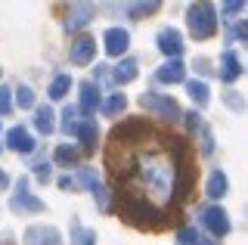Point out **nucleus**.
<instances>
[{
    "mask_svg": "<svg viewBox=\"0 0 248 245\" xmlns=\"http://www.w3.org/2000/svg\"><path fill=\"white\" fill-rule=\"evenodd\" d=\"M189 31H192V37H199V41H205V37H211L217 31V16H214L211 3L189 6Z\"/></svg>",
    "mask_w": 248,
    "mask_h": 245,
    "instance_id": "nucleus-1",
    "label": "nucleus"
},
{
    "mask_svg": "<svg viewBox=\"0 0 248 245\" xmlns=\"http://www.w3.org/2000/svg\"><path fill=\"white\" fill-rule=\"evenodd\" d=\"M140 103H143V109H155L161 118H168V121H177V118H180V106H177L174 99H168V96L143 93V96H140Z\"/></svg>",
    "mask_w": 248,
    "mask_h": 245,
    "instance_id": "nucleus-2",
    "label": "nucleus"
},
{
    "mask_svg": "<svg viewBox=\"0 0 248 245\" xmlns=\"http://www.w3.org/2000/svg\"><path fill=\"white\" fill-rule=\"evenodd\" d=\"M202 227L211 230V236H227L230 233V220L223 208H205L202 211Z\"/></svg>",
    "mask_w": 248,
    "mask_h": 245,
    "instance_id": "nucleus-3",
    "label": "nucleus"
},
{
    "mask_svg": "<svg viewBox=\"0 0 248 245\" xmlns=\"http://www.w3.org/2000/svg\"><path fill=\"white\" fill-rule=\"evenodd\" d=\"M68 56H72L75 65L93 62V56H96V41H93V37H78V41L72 44V50H68Z\"/></svg>",
    "mask_w": 248,
    "mask_h": 245,
    "instance_id": "nucleus-4",
    "label": "nucleus"
},
{
    "mask_svg": "<svg viewBox=\"0 0 248 245\" xmlns=\"http://www.w3.org/2000/svg\"><path fill=\"white\" fill-rule=\"evenodd\" d=\"M103 41H106V53L108 56H121L124 50H127V31L124 28H108V31L103 34Z\"/></svg>",
    "mask_w": 248,
    "mask_h": 245,
    "instance_id": "nucleus-5",
    "label": "nucleus"
},
{
    "mask_svg": "<svg viewBox=\"0 0 248 245\" xmlns=\"http://www.w3.org/2000/svg\"><path fill=\"white\" fill-rule=\"evenodd\" d=\"M25 245H62L53 227H31L25 233Z\"/></svg>",
    "mask_w": 248,
    "mask_h": 245,
    "instance_id": "nucleus-6",
    "label": "nucleus"
},
{
    "mask_svg": "<svg viewBox=\"0 0 248 245\" xmlns=\"http://www.w3.org/2000/svg\"><path fill=\"white\" fill-rule=\"evenodd\" d=\"M25 183H28L25 177L19 180V193L13 196V208L16 211H44V202H41V199H34V196L25 193Z\"/></svg>",
    "mask_w": 248,
    "mask_h": 245,
    "instance_id": "nucleus-7",
    "label": "nucleus"
},
{
    "mask_svg": "<svg viewBox=\"0 0 248 245\" xmlns=\"http://www.w3.org/2000/svg\"><path fill=\"white\" fill-rule=\"evenodd\" d=\"M158 47L165 56H180L183 53V41H180V31H174V28H165V31L158 34Z\"/></svg>",
    "mask_w": 248,
    "mask_h": 245,
    "instance_id": "nucleus-8",
    "label": "nucleus"
},
{
    "mask_svg": "<svg viewBox=\"0 0 248 245\" xmlns=\"http://www.w3.org/2000/svg\"><path fill=\"white\" fill-rule=\"evenodd\" d=\"M6 143H10V149H16V152L34 149V137H31L25 127H10V131H6Z\"/></svg>",
    "mask_w": 248,
    "mask_h": 245,
    "instance_id": "nucleus-9",
    "label": "nucleus"
},
{
    "mask_svg": "<svg viewBox=\"0 0 248 245\" xmlns=\"http://www.w3.org/2000/svg\"><path fill=\"white\" fill-rule=\"evenodd\" d=\"M155 78H158L161 84H180V81L186 78V68H183V62H180V59H174V62L161 65Z\"/></svg>",
    "mask_w": 248,
    "mask_h": 245,
    "instance_id": "nucleus-10",
    "label": "nucleus"
},
{
    "mask_svg": "<svg viewBox=\"0 0 248 245\" xmlns=\"http://www.w3.org/2000/svg\"><path fill=\"white\" fill-rule=\"evenodd\" d=\"M96 106H99V90H96V84H93V81H84V84H81V112H84V115H93V112H96Z\"/></svg>",
    "mask_w": 248,
    "mask_h": 245,
    "instance_id": "nucleus-11",
    "label": "nucleus"
},
{
    "mask_svg": "<svg viewBox=\"0 0 248 245\" xmlns=\"http://www.w3.org/2000/svg\"><path fill=\"white\" fill-rule=\"evenodd\" d=\"M93 13H96V6H93V3H75L72 13H68V28L87 25V22L93 19Z\"/></svg>",
    "mask_w": 248,
    "mask_h": 245,
    "instance_id": "nucleus-12",
    "label": "nucleus"
},
{
    "mask_svg": "<svg viewBox=\"0 0 248 245\" xmlns=\"http://www.w3.org/2000/svg\"><path fill=\"white\" fill-rule=\"evenodd\" d=\"M220 62H223V72H220V78L223 81H236L239 78V75H242V65H239V56H236V53H232V50H227V53H223V56H220Z\"/></svg>",
    "mask_w": 248,
    "mask_h": 245,
    "instance_id": "nucleus-13",
    "label": "nucleus"
},
{
    "mask_svg": "<svg viewBox=\"0 0 248 245\" xmlns=\"http://www.w3.org/2000/svg\"><path fill=\"white\" fill-rule=\"evenodd\" d=\"M78 112H81V106H68V109L62 112V131H65V134H78V131H81L84 121H78Z\"/></svg>",
    "mask_w": 248,
    "mask_h": 245,
    "instance_id": "nucleus-14",
    "label": "nucleus"
},
{
    "mask_svg": "<svg viewBox=\"0 0 248 245\" xmlns=\"http://www.w3.org/2000/svg\"><path fill=\"white\" fill-rule=\"evenodd\" d=\"M56 115H53L50 106H37V131L41 134H53V127H56Z\"/></svg>",
    "mask_w": 248,
    "mask_h": 245,
    "instance_id": "nucleus-15",
    "label": "nucleus"
},
{
    "mask_svg": "<svg viewBox=\"0 0 248 245\" xmlns=\"http://www.w3.org/2000/svg\"><path fill=\"white\" fill-rule=\"evenodd\" d=\"M72 242L75 245H96V233H93V230H84L78 220H72Z\"/></svg>",
    "mask_w": 248,
    "mask_h": 245,
    "instance_id": "nucleus-16",
    "label": "nucleus"
},
{
    "mask_svg": "<svg viewBox=\"0 0 248 245\" xmlns=\"http://www.w3.org/2000/svg\"><path fill=\"white\" fill-rule=\"evenodd\" d=\"M78 137H81V143H84V149H93V143H96V121L93 118H84V124H81V131H78Z\"/></svg>",
    "mask_w": 248,
    "mask_h": 245,
    "instance_id": "nucleus-17",
    "label": "nucleus"
},
{
    "mask_svg": "<svg viewBox=\"0 0 248 245\" xmlns=\"http://www.w3.org/2000/svg\"><path fill=\"white\" fill-rule=\"evenodd\" d=\"M134 78H137V62H134V59H124V62L115 68V81L127 84V81H134Z\"/></svg>",
    "mask_w": 248,
    "mask_h": 245,
    "instance_id": "nucleus-18",
    "label": "nucleus"
},
{
    "mask_svg": "<svg viewBox=\"0 0 248 245\" xmlns=\"http://www.w3.org/2000/svg\"><path fill=\"white\" fill-rule=\"evenodd\" d=\"M68 90H72V75H59V78L50 84V96L53 99H62Z\"/></svg>",
    "mask_w": 248,
    "mask_h": 245,
    "instance_id": "nucleus-19",
    "label": "nucleus"
},
{
    "mask_svg": "<svg viewBox=\"0 0 248 245\" xmlns=\"http://www.w3.org/2000/svg\"><path fill=\"white\" fill-rule=\"evenodd\" d=\"M223 193H227V177H223L220 171H214L211 180H208V196H211V199H220Z\"/></svg>",
    "mask_w": 248,
    "mask_h": 245,
    "instance_id": "nucleus-20",
    "label": "nucleus"
},
{
    "mask_svg": "<svg viewBox=\"0 0 248 245\" xmlns=\"http://www.w3.org/2000/svg\"><path fill=\"white\" fill-rule=\"evenodd\" d=\"M124 106H127V99H124V93H112V96L106 99L103 112H106V115H112V118H115L118 112H124Z\"/></svg>",
    "mask_w": 248,
    "mask_h": 245,
    "instance_id": "nucleus-21",
    "label": "nucleus"
},
{
    "mask_svg": "<svg viewBox=\"0 0 248 245\" xmlns=\"http://www.w3.org/2000/svg\"><path fill=\"white\" fill-rule=\"evenodd\" d=\"M186 87H189V96L196 99V106H208V87L202 81H189Z\"/></svg>",
    "mask_w": 248,
    "mask_h": 245,
    "instance_id": "nucleus-22",
    "label": "nucleus"
},
{
    "mask_svg": "<svg viewBox=\"0 0 248 245\" xmlns=\"http://www.w3.org/2000/svg\"><path fill=\"white\" fill-rule=\"evenodd\" d=\"M177 242H180V245H199V233H196V227H183L180 233H177Z\"/></svg>",
    "mask_w": 248,
    "mask_h": 245,
    "instance_id": "nucleus-23",
    "label": "nucleus"
},
{
    "mask_svg": "<svg viewBox=\"0 0 248 245\" xmlns=\"http://www.w3.org/2000/svg\"><path fill=\"white\" fill-rule=\"evenodd\" d=\"M56 162H59V165H75V162H78V152H75L72 146H59V149H56Z\"/></svg>",
    "mask_w": 248,
    "mask_h": 245,
    "instance_id": "nucleus-24",
    "label": "nucleus"
},
{
    "mask_svg": "<svg viewBox=\"0 0 248 245\" xmlns=\"http://www.w3.org/2000/svg\"><path fill=\"white\" fill-rule=\"evenodd\" d=\"M81 183L90 189V193L99 189V180H96V174H93V168H81Z\"/></svg>",
    "mask_w": 248,
    "mask_h": 245,
    "instance_id": "nucleus-25",
    "label": "nucleus"
},
{
    "mask_svg": "<svg viewBox=\"0 0 248 245\" xmlns=\"http://www.w3.org/2000/svg\"><path fill=\"white\" fill-rule=\"evenodd\" d=\"M155 10H158V3H155V0H152V3H134V6H130V16L140 19V16H149V13H155Z\"/></svg>",
    "mask_w": 248,
    "mask_h": 245,
    "instance_id": "nucleus-26",
    "label": "nucleus"
},
{
    "mask_svg": "<svg viewBox=\"0 0 248 245\" xmlns=\"http://www.w3.org/2000/svg\"><path fill=\"white\" fill-rule=\"evenodd\" d=\"M16 103H19L22 109H31V106H34V93H31L28 87H19L16 90Z\"/></svg>",
    "mask_w": 248,
    "mask_h": 245,
    "instance_id": "nucleus-27",
    "label": "nucleus"
},
{
    "mask_svg": "<svg viewBox=\"0 0 248 245\" xmlns=\"http://www.w3.org/2000/svg\"><path fill=\"white\" fill-rule=\"evenodd\" d=\"M10 109H13L10 90H6V87H0V115H10Z\"/></svg>",
    "mask_w": 248,
    "mask_h": 245,
    "instance_id": "nucleus-28",
    "label": "nucleus"
},
{
    "mask_svg": "<svg viewBox=\"0 0 248 245\" xmlns=\"http://www.w3.org/2000/svg\"><path fill=\"white\" fill-rule=\"evenodd\" d=\"M202 152H205V155L214 152V140H211V131H208V127H202Z\"/></svg>",
    "mask_w": 248,
    "mask_h": 245,
    "instance_id": "nucleus-29",
    "label": "nucleus"
},
{
    "mask_svg": "<svg viewBox=\"0 0 248 245\" xmlns=\"http://www.w3.org/2000/svg\"><path fill=\"white\" fill-rule=\"evenodd\" d=\"M93 196H96V205H99V208H103V211H108V193H106V189L99 186V189H96Z\"/></svg>",
    "mask_w": 248,
    "mask_h": 245,
    "instance_id": "nucleus-30",
    "label": "nucleus"
},
{
    "mask_svg": "<svg viewBox=\"0 0 248 245\" xmlns=\"http://www.w3.org/2000/svg\"><path fill=\"white\" fill-rule=\"evenodd\" d=\"M37 180H41V183H46V180H50V165H37Z\"/></svg>",
    "mask_w": 248,
    "mask_h": 245,
    "instance_id": "nucleus-31",
    "label": "nucleus"
},
{
    "mask_svg": "<svg viewBox=\"0 0 248 245\" xmlns=\"http://www.w3.org/2000/svg\"><path fill=\"white\" fill-rule=\"evenodd\" d=\"M59 189H75V180L72 177H62L59 180Z\"/></svg>",
    "mask_w": 248,
    "mask_h": 245,
    "instance_id": "nucleus-32",
    "label": "nucleus"
},
{
    "mask_svg": "<svg viewBox=\"0 0 248 245\" xmlns=\"http://www.w3.org/2000/svg\"><path fill=\"white\" fill-rule=\"evenodd\" d=\"M236 34H239V37H248V22H239V28H236Z\"/></svg>",
    "mask_w": 248,
    "mask_h": 245,
    "instance_id": "nucleus-33",
    "label": "nucleus"
},
{
    "mask_svg": "<svg viewBox=\"0 0 248 245\" xmlns=\"http://www.w3.org/2000/svg\"><path fill=\"white\" fill-rule=\"evenodd\" d=\"M186 124L196 127V124H199V115H196V112H189V115H186Z\"/></svg>",
    "mask_w": 248,
    "mask_h": 245,
    "instance_id": "nucleus-34",
    "label": "nucleus"
},
{
    "mask_svg": "<svg viewBox=\"0 0 248 245\" xmlns=\"http://www.w3.org/2000/svg\"><path fill=\"white\" fill-rule=\"evenodd\" d=\"M227 103L232 106V109H242V99H236V96H227Z\"/></svg>",
    "mask_w": 248,
    "mask_h": 245,
    "instance_id": "nucleus-35",
    "label": "nucleus"
},
{
    "mask_svg": "<svg viewBox=\"0 0 248 245\" xmlns=\"http://www.w3.org/2000/svg\"><path fill=\"white\" fill-rule=\"evenodd\" d=\"M199 245H217L214 239H199Z\"/></svg>",
    "mask_w": 248,
    "mask_h": 245,
    "instance_id": "nucleus-36",
    "label": "nucleus"
}]
</instances>
